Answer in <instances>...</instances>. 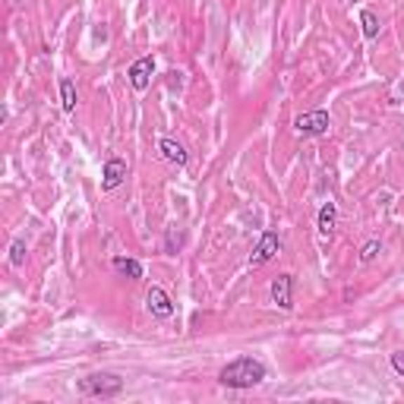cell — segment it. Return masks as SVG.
Returning <instances> with one entry per match:
<instances>
[{
  "label": "cell",
  "instance_id": "9c48e42d",
  "mask_svg": "<svg viewBox=\"0 0 404 404\" xmlns=\"http://www.w3.org/2000/svg\"><path fill=\"white\" fill-rule=\"evenodd\" d=\"M158 152H161L164 161L177 164V168H183V164H187V149H183L177 139H161V142H158Z\"/></svg>",
  "mask_w": 404,
  "mask_h": 404
},
{
  "label": "cell",
  "instance_id": "277c9868",
  "mask_svg": "<svg viewBox=\"0 0 404 404\" xmlns=\"http://www.w3.org/2000/svg\"><path fill=\"white\" fill-rule=\"evenodd\" d=\"M145 307H149V313L155 316V319H170V316H174V300H170L168 290L158 288V284H152V288L145 290Z\"/></svg>",
  "mask_w": 404,
  "mask_h": 404
},
{
  "label": "cell",
  "instance_id": "6da1fadb",
  "mask_svg": "<svg viewBox=\"0 0 404 404\" xmlns=\"http://www.w3.org/2000/svg\"><path fill=\"white\" fill-rule=\"evenodd\" d=\"M265 376H269V370H265L262 360L237 357L218 372V382L227 385V389H252V385H259Z\"/></svg>",
  "mask_w": 404,
  "mask_h": 404
},
{
  "label": "cell",
  "instance_id": "ac0fdd59",
  "mask_svg": "<svg viewBox=\"0 0 404 404\" xmlns=\"http://www.w3.org/2000/svg\"><path fill=\"white\" fill-rule=\"evenodd\" d=\"M398 92H404V82H401V86H398Z\"/></svg>",
  "mask_w": 404,
  "mask_h": 404
},
{
  "label": "cell",
  "instance_id": "2e32d148",
  "mask_svg": "<svg viewBox=\"0 0 404 404\" xmlns=\"http://www.w3.org/2000/svg\"><path fill=\"white\" fill-rule=\"evenodd\" d=\"M180 243H183V231H177V227H170V231H168V252L180 250Z\"/></svg>",
  "mask_w": 404,
  "mask_h": 404
},
{
  "label": "cell",
  "instance_id": "8992f818",
  "mask_svg": "<svg viewBox=\"0 0 404 404\" xmlns=\"http://www.w3.org/2000/svg\"><path fill=\"white\" fill-rule=\"evenodd\" d=\"M278 246H281V240H278V234L275 231H265L262 237H259V243H256V250H252V256H250V265H265L269 259H275L278 256Z\"/></svg>",
  "mask_w": 404,
  "mask_h": 404
},
{
  "label": "cell",
  "instance_id": "7a4b0ae2",
  "mask_svg": "<svg viewBox=\"0 0 404 404\" xmlns=\"http://www.w3.org/2000/svg\"><path fill=\"white\" fill-rule=\"evenodd\" d=\"M79 391L86 398H117L123 391V379L114 372H92V376L79 379Z\"/></svg>",
  "mask_w": 404,
  "mask_h": 404
},
{
  "label": "cell",
  "instance_id": "3957f363",
  "mask_svg": "<svg viewBox=\"0 0 404 404\" xmlns=\"http://www.w3.org/2000/svg\"><path fill=\"white\" fill-rule=\"evenodd\" d=\"M294 126L300 136H322L332 126V117H328V111H309V114H300L294 120Z\"/></svg>",
  "mask_w": 404,
  "mask_h": 404
},
{
  "label": "cell",
  "instance_id": "8fae6325",
  "mask_svg": "<svg viewBox=\"0 0 404 404\" xmlns=\"http://www.w3.org/2000/svg\"><path fill=\"white\" fill-rule=\"evenodd\" d=\"M335 221H338V208H335V202H325V206L319 208V221H316L322 237H328V234L335 231Z\"/></svg>",
  "mask_w": 404,
  "mask_h": 404
},
{
  "label": "cell",
  "instance_id": "7c38bea8",
  "mask_svg": "<svg viewBox=\"0 0 404 404\" xmlns=\"http://www.w3.org/2000/svg\"><path fill=\"white\" fill-rule=\"evenodd\" d=\"M60 105H63V111H67V114L76 111V86H73V79H60Z\"/></svg>",
  "mask_w": 404,
  "mask_h": 404
},
{
  "label": "cell",
  "instance_id": "30bf717a",
  "mask_svg": "<svg viewBox=\"0 0 404 404\" xmlns=\"http://www.w3.org/2000/svg\"><path fill=\"white\" fill-rule=\"evenodd\" d=\"M114 269H117L123 278H130V281H139V278H142V262H139V259L114 256Z\"/></svg>",
  "mask_w": 404,
  "mask_h": 404
},
{
  "label": "cell",
  "instance_id": "9a60e30c",
  "mask_svg": "<svg viewBox=\"0 0 404 404\" xmlns=\"http://www.w3.org/2000/svg\"><path fill=\"white\" fill-rule=\"evenodd\" d=\"M10 262L16 265V269L25 262V243H22V240H13V246H10Z\"/></svg>",
  "mask_w": 404,
  "mask_h": 404
},
{
  "label": "cell",
  "instance_id": "e0dca14e",
  "mask_svg": "<svg viewBox=\"0 0 404 404\" xmlns=\"http://www.w3.org/2000/svg\"><path fill=\"white\" fill-rule=\"evenodd\" d=\"M391 370H395L398 376H404V351H395V354H391Z\"/></svg>",
  "mask_w": 404,
  "mask_h": 404
},
{
  "label": "cell",
  "instance_id": "52a82bcc",
  "mask_svg": "<svg viewBox=\"0 0 404 404\" xmlns=\"http://www.w3.org/2000/svg\"><path fill=\"white\" fill-rule=\"evenodd\" d=\"M123 180H126V161L123 158H107L105 170H101V189L111 193V189H117Z\"/></svg>",
  "mask_w": 404,
  "mask_h": 404
},
{
  "label": "cell",
  "instance_id": "5bb4252c",
  "mask_svg": "<svg viewBox=\"0 0 404 404\" xmlns=\"http://www.w3.org/2000/svg\"><path fill=\"white\" fill-rule=\"evenodd\" d=\"M379 252H382V243H379V240H370V243L360 250V262H372Z\"/></svg>",
  "mask_w": 404,
  "mask_h": 404
},
{
  "label": "cell",
  "instance_id": "5b68a950",
  "mask_svg": "<svg viewBox=\"0 0 404 404\" xmlns=\"http://www.w3.org/2000/svg\"><path fill=\"white\" fill-rule=\"evenodd\" d=\"M271 303H275L278 309H294V278L290 275H278L275 281H271Z\"/></svg>",
  "mask_w": 404,
  "mask_h": 404
},
{
  "label": "cell",
  "instance_id": "4fadbf2b",
  "mask_svg": "<svg viewBox=\"0 0 404 404\" xmlns=\"http://www.w3.org/2000/svg\"><path fill=\"white\" fill-rule=\"evenodd\" d=\"M360 22H363V35L366 38H376L379 35V16L372 10H363L360 13Z\"/></svg>",
  "mask_w": 404,
  "mask_h": 404
},
{
  "label": "cell",
  "instance_id": "ba28073f",
  "mask_svg": "<svg viewBox=\"0 0 404 404\" xmlns=\"http://www.w3.org/2000/svg\"><path fill=\"white\" fill-rule=\"evenodd\" d=\"M152 73H155V60H152V57H139L130 67V86L136 88V92H145L152 82Z\"/></svg>",
  "mask_w": 404,
  "mask_h": 404
}]
</instances>
